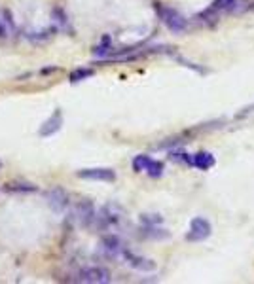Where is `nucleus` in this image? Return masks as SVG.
<instances>
[{"instance_id": "f257e3e1", "label": "nucleus", "mask_w": 254, "mask_h": 284, "mask_svg": "<svg viewBox=\"0 0 254 284\" xmlns=\"http://www.w3.org/2000/svg\"><path fill=\"white\" fill-rule=\"evenodd\" d=\"M155 8V13H158V17L163 25L167 27L169 31L173 32V34H184L188 31V21L186 17L179 13L174 8H169V6H163L160 2H155L154 4Z\"/></svg>"}, {"instance_id": "f03ea898", "label": "nucleus", "mask_w": 254, "mask_h": 284, "mask_svg": "<svg viewBox=\"0 0 254 284\" xmlns=\"http://www.w3.org/2000/svg\"><path fill=\"white\" fill-rule=\"evenodd\" d=\"M124 218V210L122 207H118L116 203H108L95 214V222L99 229H110L116 228Z\"/></svg>"}, {"instance_id": "7ed1b4c3", "label": "nucleus", "mask_w": 254, "mask_h": 284, "mask_svg": "<svg viewBox=\"0 0 254 284\" xmlns=\"http://www.w3.org/2000/svg\"><path fill=\"white\" fill-rule=\"evenodd\" d=\"M95 205L89 201V199H82L74 205L72 209V222L82 226V228H87L95 222Z\"/></svg>"}, {"instance_id": "20e7f679", "label": "nucleus", "mask_w": 254, "mask_h": 284, "mask_svg": "<svg viewBox=\"0 0 254 284\" xmlns=\"http://www.w3.org/2000/svg\"><path fill=\"white\" fill-rule=\"evenodd\" d=\"M76 280L84 284H106L110 282L112 277L108 269L93 266V267H84V269H80L78 275H76Z\"/></svg>"}, {"instance_id": "39448f33", "label": "nucleus", "mask_w": 254, "mask_h": 284, "mask_svg": "<svg viewBox=\"0 0 254 284\" xmlns=\"http://www.w3.org/2000/svg\"><path fill=\"white\" fill-rule=\"evenodd\" d=\"M211 233H212L211 222L203 216H198L190 222V229H188V233H186V241L201 242V241H205V239H209Z\"/></svg>"}, {"instance_id": "423d86ee", "label": "nucleus", "mask_w": 254, "mask_h": 284, "mask_svg": "<svg viewBox=\"0 0 254 284\" xmlns=\"http://www.w3.org/2000/svg\"><path fill=\"white\" fill-rule=\"evenodd\" d=\"M46 201L48 205L51 207L53 212L57 214H63L65 210L68 209V205H70V197H68V193L63 190V188H51L50 192H46Z\"/></svg>"}, {"instance_id": "0eeeda50", "label": "nucleus", "mask_w": 254, "mask_h": 284, "mask_svg": "<svg viewBox=\"0 0 254 284\" xmlns=\"http://www.w3.org/2000/svg\"><path fill=\"white\" fill-rule=\"evenodd\" d=\"M101 250H103L106 258H120L124 254L125 247L118 235H106L105 239L101 241Z\"/></svg>"}, {"instance_id": "6e6552de", "label": "nucleus", "mask_w": 254, "mask_h": 284, "mask_svg": "<svg viewBox=\"0 0 254 284\" xmlns=\"http://www.w3.org/2000/svg\"><path fill=\"white\" fill-rule=\"evenodd\" d=\"M78 176L84 180H99V182H114L116 180V173L106 167L82 169V171H78Z\"/></svg>"}, {"instance_id": "1a4fd4ad", "label": "nucleus", "mask_w": 254, "mask_h": 284, "mask_svg": "<svg viewBox=\"0 0 254 284\" xmlns=\"http://www.w3.org/2000/svg\"><path fill=\"white\" fill-rule=\"evenodd\" d=\"M124 259L127 266H131L133 269H136V271H154L155 269V263L152 261V259L148 258H143V256H136V254L129 252L127 248L124 250Z\"/></svg>"}, {"instance_id": "9d476101", "label": "nucleus", "mask_w": 254, "mask_h": 284, "mask_svg": "<svg viewBox=\"0 0 254 284\" xmlns=\"http://www.w3.org/2000/svg\"><path fill=\"white\" fill-rule=\"evenodd\" d=\"M61 127H63V114H61V110H55L46 121H44L38 133H40V136H51V135H55L57 131H61Z\"/></svg>"}, {"instance_id": "9b49d317", "label": "nucleus", "mask_w": 254, "mask_h": 284, "mask_svg": "<svg viewBox=\"0 0 254 284\" xmlns=\"http://www.w3.org/2000/svg\"><path fill=\"white\" fill-rule=\"evenodd\" d=\"M214 155L211 152H198V154H192L190 157V167H196L199 171H209V169L214 167Z\"/></svg>"}, {"instance_id": "f8f14e48", "label": "nucleus", "mask_w": 254, "mask_h": 284, "mask_svg": "<svg viewBox=\"0 0 254 284\" xmlns=\"http://www.w3.org/2000/svg\"><path fill=\"white\" fill-rule=\"evenodd\" d=\"M163 171H165V165L158 159H152V157H150L148 165H146V169H144V173L148 174L150 178H160L161 174H163Z\"/></svg>"}, {"instance_id": "ddd939ff", "label": "nucleus", "mask_w": 254, "mask_h": 284, "mask_svg": "<svg viewBox=\"0 0 254 284\" xmlns=\"http://www.w3.org/2000/svg\"><path fill=\"white\" fill-rule=\"evenodd\" d=\"M6 192L31 193V192H36V186L27 184V182H10V184H6Z\"/></svg>"}, {"instance_id": "4468645a", "label": "nucleus", "mask_w": 254, "mask_h": 284, "mask_svg": "<svg viewBox=\"0 0 254 284\" xmlns=\"http://www.w3.org/2000/svg\"><path fill=\"white\" fill-rule=\"evenodd\" d=\"M12 29V17H10V12H0V38L8 36V31Z\"/></svg>"}, {"instance_id": "2eb2a0df", "label": "nucleus", "mask_w": 254, "mask_h": 284, "mask_svg": "<svg viewBox=\"0 0 254 284\" xmlns=\"http://www.w3.org/2000/svg\"><path fill=\"white\" fill-rule=\"evenodd\" d=\"M93 76V70L91 68H76L74 72H70V78L68 80L72 82V84H76V82H82L86 80V78H91Z\"/></svg>"}, {"instance_id": "dca6fc26", "label": "nucleus", "mask_w": 254, "mask_h": 284, "mask_svg": "<svg viewBox=\"0 0 254 284\" xmlns=\"http://www.w3.org/2000/svg\"><path fill=\"white\" fill-rule=\"evenodd\" d=\"M144 235L152 237V239H165V237H169L167 231L158 228V226H144Z\"/></svg>"}, {"instance_id": "f3484780", "label": "nucleus", "mask_w": 254, "mask_h": 284, "mask_svg": "<svg viewBox=\"0 0 254 284\" xmlns=\"http://www.w3.org/2000/svg\"><path fill=\"white\" fill-rule=\"evenodd\" d=\"M148 161H150V155H136L135 159H133V163H131V165H133V171H135V173H143L144 169H146V165H148Z\"/></svg>"}, {"instance_id": "a211bd4d", "label": "nucleus", "mask_w": 254, "mask_h": 284, "mask_svg": "<svg viewBox=\"0 0 254 284\" xmlns=\"http://www.w3.org/2000/svg\"><path fill=\"white\" fill-rule=\"evenodd\" d=\"M163 222V218L160 214H143L141 216V224L143 226H160Z\"/></svg>"}, {"instance_id": "6ab92c4d", "label": "nucleus", "mask_w": 254, "mask_h": 284, "mask_svg": "<svg viewBox=\"0 0 254 284\" xmlns=\"http://www.w3.org/2000/svg\"><path fill=\"white\" fill-rule=\"evenodd\" d=\"M53 19H55V21L61 27H67L68 25L67 15H65V12H63V10H59V8H55V10H53Z\"/></svg>"}, {"instance_id": "aec40b11", "label": "nucleus", "mask_w": 254, "mask_h": 284, "mask_svg": "<svg viewBox=\"0 0 254 284\" xmlns=\"http://www.w3.org/2000/svg\"><path fill=\"white\" fill-rule=\"evenodd\" d=\"M250 114H254V106L243 108V112H239V114H237V117H245V116H250Z\"/></svg>"}, {"instance_id": "412c9836", "label": "nucleus", "mask_w": 254, "mask_h": 284, "mask_svg": "<svg viewBox=\"0 0 254 284\" xmlns=\"http://www.w3.org/2000/svg\"><path fill=\"white\" fill-rule=\"evenodd\" d=\"M0 167H2V163H0Z\"/></svg>"}]
</instances>
